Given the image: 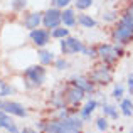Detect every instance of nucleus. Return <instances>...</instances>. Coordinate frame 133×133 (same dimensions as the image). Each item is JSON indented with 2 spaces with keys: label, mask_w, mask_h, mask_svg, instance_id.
<instances>
[{
  "label": "nucleus",
  "mask_w": 133,
  "mask_h": 133,
  "mask_svg": "<svg viewBox=\"0 0 133 133\" xmlns=\"http://www.w3.org/2000/svg\"><path fill=\"white\" fill-rule=\"evenodd\" d=\"M83 127V121L78 118H68L64 120H56V121H49L44 125V131L45 133H79Z\"/></svg>",
  "instance_id": "obj_1"
},
{
  "label": "nucleus",
  "mask_w": 133,
  "mask_h": 133,
  "mask_svg": "<svg viewBox=\"0 0 133 133\" xmlns=\"http://www.w3.org/2000/svg\"><path fill=\"white\" fill-rule=\"evenodd\" d=\"M131 39H133V15L127 12L125 15H121L116 29L113 30V41L120 44H128Z\"/></svg>",
  "instance_id": "obj_2"
},
{
  "label": "nucleus",
  "mask_w": 133,
  "mask_h": 133,
  "mask_svg": "<svg viewBox=\"0 0 133 133\" xmlns=\"http://www.w3.org/2000/svg\"><path fill=\"white\" fill-rule=\"evenodd\" d=\"M25 79L27 88H37L44 83L45 79V69L44 66H30L25 69Z\"/></svg>",
  "instance_id": "obj_3"
},
{
  "label": "nucleus",
  "mask_w": 133,
  "mask_h": 133,
  "mask_svg": "<svg viewBox=\"0 0 133 133\" xmlns=\"http://www.w3.org/2000/svg\"><path fill=\"white\" fill-rule=\"evenodd\" d=\"M61 22H62V12L57 7H52L42 14V24L45 29H56V27H59Z\"/></svg>",
  "instance_id": "obj_4"
},
{
  "label": "nucleus",
  "mask_w": 133,
  "mask_h": 133,
  "mask_svg": "<svg viewBox=\"0 0 133 133\" xmlns=\"http://www.w3.org/2000/svg\"><path fill=\"white\" fill-rule=\"evenodd\" d=\"M121 51L116 47V45H111V44H101L99 47H98V56H99L101 59H103L106 64H111V62H115L118 57H120Z\"/></svg>",
  "instance_id": "obj_5"
},
{
  "label": "nucleus",
  "mask_w": 133,
  "mask_h": 133,
  "mask_svg": "<svg viewBox=\"0 0 133 133\" xmlns=\"http://www.w3.org/2000/svg\"><path fill=\"white\" fill-rule=\"evenodd\" d=\"M89 79H91L93 84H108V83H111V79H113V74H111V71L106 66H103V68L94 69V71L91 72Z\"/></svg>",
  "instance_id": "obj_6"
},
{
  "label": "nucleus",
  "mask_w": 133,
  "mask_h": 133,
  "mask_svg": "<svg viewBox=\"0 0 133 133\" xmlns=\"http://www.w3.org/2000/svg\"><path fill=\"white\" fill-rule=\"evenodd\" d=\"M83 42L74 37H64L61 39V51L62 54H76V52H83Z\"/></svg>",
  "instance_id": "obj_7"
},
{
  "label": "nucleus",
  "mask_w": 133,
  "mask_h": 133,
  "mask_svg": "<svg viewBox=\"0 0 133 133\" xmlns=\"http://www.w3.org/2000/svg\"><path fill=\"white\" fill-rule=\"evenodd\" d=\"M83 98H84V91L79 88V86L72 84V83H71V84L66 88V91H64V101H66V103H69V104L79 103Z\"/></svg>",
  "instance_id": "obj_8"
},
{
  "label": "nucleus",
  "mask_w": 133,
  "mask_h": 133,
  "mask_svg": "<svg viewBox=\"0 0 133 133\" xmlns=\"http://www.w3.org/2000/svg\"><path fill=\"white\" fill-rule=\"evenodd\" d=\"M49 39H51V36H49V32L45 29H34V30H30V41H32L36 45H39V47L49 44Z\"/></svg>",
  "instance_id": "obj_9"
},
{
  "label": "nucleus",
  "mask_w": 133,
  "mask_h": 133,
  "mask_svg": "<svg viewBox=\"0 0 133 133\" xmlns=\"http://www.w3.org/2000/svg\"><path fill=\"white\" fill-rule=\"evenodd\" d=\"M2 110L5 111V113L15 115V116H20V118L27 116V111H25V108H24L22 104H19V103H14V101H3V104H2Z\"/></svg>",
  "instance_id": "obj_10"
},
{
  "label": "nucleus",
  "mask_w": 133,
  "mask_h": 133,
  "mask_svg": "<svg viewBox=\"0 0 133 133\" xmlns=\"http://www.w3.org/2000/svg\"><path fill=\"white\" fill-rule=\"evenodd\" d=\"M42 22V14L41 12H32L25 17L24 20V27L29 30H34V29H39V24Z\"/></svg>",
  "instance_id": "obj_11"
},
{
  "label": "nucleus",
  "mask_w": 133,
  "mask_h": 133,
  "mask_svg": "<svg viewBox=\"0 0 133 133\" xmlns=\"http://www.w3.org/2000/svg\"><path fill=\"white\" fill-rule=\"evenodd\" d=\"M0 128H3V130H7V131H10V133H17L15 123L12 121V118L7 116V113L3 110H0Z\"/></svg>",
  "instance_id": "obj_12"
},
{
  "label": "nucleus",
  "mask_w": 133,
  "mask_h": 133,
  "mask_svg": "<svg viewBox=\"0 0 133 133\" xmlns=\"http://www.w3.org/2000/svg\"><path fill=\"white\" fill-rule=\"evenodd\" d=\"M72 84H76V86H79L84 93H91V91L94 89V84L91 83V79H86V78H72Z\"/></svg>",
  "instance_id": "obj_13"
},
{
  "label": "nucleus",
  "mask_w": 133,
  "mask_h": 133,
  "mask_svg": "<svg viewBox=\"0 0 133 133\" xmlns=\"http://www.w3.org/2000/svg\"><path fill=\"white\" fill-rule=\"evenodd\" d=\"M62 24L66 27H72L76 25V14L72 9H64L62 10Z\"/></svg>",
  "instance_id": "obj_14"
},
{
  "label": "nucleus",
  "mask_w": 133,
  "mask_h": 133,
  "mask_svg": "<svg viewBox=\"0 0 133 133\" xmlns=\"http://www.w3.org/2000/svg\"><path fill=\"white\" fill-rule=\"evenodd\" d=\"M78 22L81 24L83 27H86V29H91V27H96V20H94L91 15H86V14H81V15L78 17Z\"/></svg>",
  "instance_id": "obj_15"
},
{
  "label": "nucleus",
  "mask_w": 133,
  "mask_h": 133,
  "mask_svg": "<svg viewBox=\"0 0 133 133\" xmlns=\"http://www.w3.org/2000/svg\"><path fill=\"white\" fill-rule=\"evenodd\" d=\"M96 104H98V103H96L94 99H91V101H88V103H86V106L81 110V118H83V120H88V118L91 116V113L96 110Z\"/></svg>",
  "instance_id": "obj_16"
},
{
  "label": "nucleus",
  "mask_w": 133,
  "mask_h": 133,
  "mask_svg": "<svg viewBox=\"0 0 133 133\" xmlns=\"http://www.w3.org/2000/svg\"><path fill=\"white\" fill-rule=\"evenodd\" d=\"M39 59H41V64L42 66H47L54 61V54L51 51H39Z\"/></svg>",
  "instance_id": "obj_17"
},
{
  "label": "nucleus",
  "mask_w": 133,
  "mask_h": 133,
  "mask_svg": "<svg viewBox=\"0 0 133 133\" xmlns=\"http://www.w3.org/2000/svg\"><path fill=\"white\" fill-rule=\"evenodd\" d=\"M120 110H121V113H123L125 116H131L133 115V103H131V99H123L121 101Z\"/></svg>",
  "instance_id": "obj_18"
},
{
  "label": "nucleus",
  "mask_w": 133,
  "mask_h": 133,
  "mask_svg": "<svg viewBox=\"0 0 133 133\" xmlns=\"http://www.w3.org/2000/svg\"><path fill=\"white\" fill-rule=\"evenodd\" d=\"M68 36H69V29H64V27H56L51 32V37H54V39H64Z\"/></svg>",
  "instance_id": "obj_19"
},
{
  "label": "nucleus",
  "mask_w": 133,
  "mask_h": 133,
  "mask_svg": "<svg viewBox=\"0 0 133 133\" xmlns=\"http://www.w3.org/2000/svg\"><path fill=\"white\" fill-rule=\"evenodd\" d=\"M103 113H104V116H108V118H118V111H116V108L115 106H111V104H103Z\"/></svg>",
  "instance_id": "obj_20"
},
{
  "label": "nucleus",
  "mask_w": 133,
  "mask_h": 133,
  "mask_svg": "<svg viewBox=\"0 0 133 133\" xmlns=\"http://www.w3.org/2000/svg\"><path fill=\"white\" fill-rule=\"evenodd\" d=\"M14 93V88L12 86H9L7 83L0 81V96H9V94Z\"/></svg>",
  "instance_id": "obj_21"
},
{
  "label": "nucleus",
  "mask_w": 133,
  "mask_h": 133,
  "mask_svg": "<svg viewBox=\"0 0 133 133\" xmlns=\"http://www.w3.org/2000/svg\"><path fill=\"white\" fill-rule=\"evenodd\" d=\"M93 5V0H76V9L79 10H86Z\"/></svg>",
  "instance_id": "obj_22"
},
{
  "label": "nucleus",
  "mask_w": 133,
  "mask_h": 133,
  "mask_svg": "<svg viewBox=\"0 0 133 133\" xmlns=\"http://www.w3.org/2000/svg\"><path fill=\"white\" fill-rule=\"evenodd\" d=\"M96 127H98V130H101V131L108 130V120L106 118H98L96 120Z\"/></svg>",
  "instance_id": "obj_23"
},
{
  "label": "nucleus",
  "mask_w": 133,
  "mask_h": 133,
  "mask_svg": "<svg viewBox=\"0 0 133 133\" xmlns=\"http://www.w3.org/2000/svg\"><path fill=\"white\" fill-rule=\"evenodd\" d=\"M52 5L57 7V9H64V7H68L69 3H71V0H51Z\"/></svg>",
  "instance_id": "obj_24"
},
{
  "label": "nucleus",
  "mask_w": 133,
  "mask_h": 133,
  "mask_svg": "<svg viewBox=\"0 0 133 133\" xmlns=\"http://www.w3.org/2000/svg\"><path fill=\"white\" fill-rule=\"evenodd\" d=\"M83 54H86L88 57H94V56H98V49H94V47H83Z\"/></svg>",
  "instance_id": "obj_25"
},
{
  "label": "nucleus",
  "mask_w": 133,
  "mask_h": 133,
  "mask_svg": "<svg viewBox=\"0 0 133 133\" xmlns=\"http://www.w3.org/2000/svg\"><path fill=\"white\" fill-rule=\"evenodd\" d=\"M12 7H14V10H22L25 7V0H14Z\"/></svg>",
  "instance_id": "obj_26"
},
{
  "label": "nucleus",
  "mask_w": 133,
  "mask_h": 133,
  "mask_svg": "<svg viewBox=\"0 0 133 133\" xmlns=\"http://www.w3.org/2000/svg\"><path fill=\"white\" fill-rule=\"evenodd\" d=\"M68 68V62L64 61V59H57L56 61V69H59V71H62V69Z\"/></svg>",
  "instance_id": "obj_27"
},
{
  "label": "nucleus",
  "mask_w": 133,
  "mask_h": 133,
  "mask_svg": "<svg viewBox=\"0 0 133 133\" xmlns=\"http://www.w3.org/2000/svg\"><path fill=\"white\" fill-rule=\"evenodd\" d=\"M123 96V88H121V86H116V88H115V91H113V98H121Z\"/></svg>",
  "instance_id": "obj_28"
},
{
  "label": "nucleus",
  "mask_w": 133,
  "mask_h": 133,
  "mask_svg": "<svg viewBox=\"0 0 133 133\" xmlns=\"http://www.w3.org/2000/svg\"><path fill=\"white\" fill-rule=\"evenodd\" d=\"M103 19L104 20H113L115 19V14L113 12H108V14H104V15H103Z\"/></svg>",
  "instance_id": "obj_29"
},
{
  "label": "nucleus",
  "mask_w": 133,
  "mask_h": 133,
  "mask_svg": "<svg viewBox=\"0 0 133 133\" xmlns=\"http://www.w3.org/2000/svg\"><path fill=\"white\" fill-rule=\"evenodd\" d=\"M128 86H130V89H133V76L128 78Z\"/></svg>",
  "instance_id": "obj_30"
},
{
  "label": "nucleus",
  "mask_w": 133,
  "mask_h": 133,
  "mask_svg": "<svg viewBox=\"0 0 133 133\" xmlns=\"http://www.w3.org/2000/svg\"><path fill=\"white\" fill-rule=\"evenodd\" d=\"M128 14H130V15H133V2H131V5L128 7Z\"/></svg>",
  "instance_id": "obj_31"
},
{
  "label": "nucleus",
  "mask_w": 133,
  "mask_h": 133,
  "mask_svg": "<svg viewBox=\"0 0 133 133\" xmlns=\"http://www.w3.org/2000/svg\"><path fill=\"white\" fill-rule=\"evenodd\" d=\"M24 133H37V131H34V130H25Z\"/></svg>",
  "instance_id": "obj_32"
},
{
  "label": "nucleus",
  "mask_w": 133,
  "mask_h": 133,
  "mask_svg": "<svg viewBox=\"0 0 133 133\" xmlns=\"http://www.w3.org/2000/svg\"><path fill=\"white\" fill-rule=\"evenodd\" d=\"M2 104H3V101H0V110H2Z\"/></svg>",
  "instance_id": "obj_33"
},
{
  "label": "nucleus",
  "mask_w": 133,
  "mask_h": 133,
  "mask_svg": "<svg viewBox=\"0 0 133 133\" xmlns=\"http://www.w3.org/2000/svg\"><path fill=\"white\" fill-rule=\"evenodd\" d=\"M131 133H133V131H131Z\"/></svg>",
  "instance_id": "obj_34"
}]
</instances>
